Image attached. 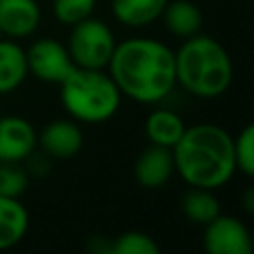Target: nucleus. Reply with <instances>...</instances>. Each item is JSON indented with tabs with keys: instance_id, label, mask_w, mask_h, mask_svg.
<instances>
[{
	"instance_id": "aec40b11",
	"label": "nucleus",
	"mask_w": 254,
	"mask_h": 254,
	"mask_svg": "<svg viewBox=\"0 0 254 254\" xmlns=\"http://www.w3.org/2000/svg\"><path fill=\"white\" fill-rule=\"evenodd\" d=\"M232 145H234L236 169L248 179H252L254 177V125L248 123L246 127H242L238 137L232 139Z\"/></svg>"
},
{
	"instance_id": "9d476101",
	"label": "nucleus",
	"mask_w": 254,
	"mask_h": 254,
	"mask_svg": "<svg viewBox=\"0 0 254 254\" xmlns=\"http://www.w3.org/2000/svg\"><path fill=\"white\" fill-rule=\"evenodd\" d=\"M133 173H135V181L145 189L163 187L175 173L171 149L159 145L147 147L143 153H139Z\"/></svg>"
},
{
	"instance_id": "39448f33",
	"label": "nucleus",
	"mask_w": 254,
	"mask_h": 254,
	"mask_svg": "<svg viewBox=\"0 0 254 254\" xmlns=\"http://www.w3.org/2000/svg\"><path fill=\"white\" fill-rule=\"evenodd\" d=\"M115 44L117 42H115L111 28L105 22L89 16L71 26L69 40H67V52L71 56L73 65L103 69L107 67L111 60Z\"/></svg>"
},
{
	"instance_id": "9b49d317",
	"label": "nucleus",
	"mask_w": 254,
	"mask_h": 254,
	"mask_svg": "<svg viewBox=\"0 0 254 254\" xmlns=\"http://www.w3.org/2000/svg\"><path fill=\"white\" fill-rule=\"evenodd\" d=\"M36 0H0V30L8 38H26L40 24Z\"/></svg>"
},
{
	"instance_id": "423d86ee",
	"label": "nucleus",
	"mask_w": 254,
	"mask_h": 254,
	"mask_svg": "<svg viewBox=\"0 0 254 254\" xmlns=\"http://www.w3.org/2000/svg\"><path fill=\"white\" fill-rule=\"evenodd\" d=\"M28 73L44 83H62V79L75 67L67 46L54 38L36 40L26 52Z\"/></svg>"
},
{
	"instance_id": "4be33fe9",
	"label": "nucleus",
	"mask_w": 254,
	"mask_h": 254,
	"mask_svg": "<svg viewBox=\"0 0 254 254\" xmlns=\"http://www.w3.org/2000/svg\"><path fill=\"white\" fill-rule=\"evenodd\" d=\"M242 206L248 214L254 212V189L252 187H246L244 189V194H242Z\"/></svg>"
},
{
	"instance_id": "f257e3e1",
	"label": "nucleus",
	"mask_w": 254,
	"mask_h": 254,
	"mask_svg": "<svg viewBox=\"0 0 254 254\" xmlns=\"http://www.w3.org/2000/svg\"><path fill=\"white\" fill-rule=\"evenodd\" d=\"M107 67L121 95L137 103H159L177 85L175 52L155 38L135 36L115 44Z\"/></svg>"
},
{
	"instance_id": "20e7f679",
	"label": "nucleus",
	"mask_w": 254,
	"mask_h": 254,
	"mask_svg": "<svg viewBox=\"0 0 254 254\" xmlns=\"http://www.w3.org/2000/svg\"><path fill=\"white\" fill-rule=\"evenodd\" d=\"M58 85L64 109L79 123H103L119 109L121 91L103 69L75 65Z\"/></svg>"
},
{
	"instance_id": "a211bd4d",
	"label": "nucleus",
	"mask_w": 254,
	"mask_h": 254,
	"mask_svg": "<svg viewBox=\"0 0 254 254\" xmlns=\"http://www.w3.org/2000/svg\"><path fill=\"white\" fill-rule=\"evenodd\" d=\"M107 254H159V244L145 232L127 230L121 232L113 242H107Z\"/></svg>"
},
{
	"instance_id": "f3484780",
	"label": "nucleus",
	"mask_w": 254,
	"mask_h": 254,
	"mask_svg": "<svg viewBox=\"0 0 254 254\" xmlns=\"http://www.w3.org/2000/svg\"><path fill=\"white\" fill-rule=\"evenodd\" d=\"M181 210L183 214L196 224H208L214 216L220 214V202L208 189H194L190 187L189 192L181 198Z\"/></svg>"
},
{
	"instance_id": "6e6552de",
	"label": "nucleus",
	"mask_w": 254,
	"mask_h": 254,
	"mask_svg": "<svg viewBox=\"0 0 254 254\" xmlns=\"http://www.w3.org/2000/svg\"><path fill=\"white\" fill-rule=\"evenodd\" d=\"M38 147V133L34 125L18 115L0 117V161L22 163Z\"/></svg>"
},
{
	"instance_id": "412c9836",
	"label": "nucleus",
	"mask_w": 254,
	"mask_h": 254,
	"mask_svg": "<svg viewBox=\"0 0 254 254\" xmlns=\"http://www.w3.org/2000/svg\"><path fill=\"white\" fill-rule=\"evenodd\" d=\"M97 0H54L52 10L60 24L73 26L85 18H89L95 10Z\"/></svg>"
},
{
	"instance_id": "f8f14e48",
	"label": "nucleus",
	"mask_w": 254,
	"mask_h": 254,
	"mask_svg": "<svg viewBox=\"0 0 254 254\" xmlns=\"http://www.w3.org/2000/svg\"><path fill=\"white\" fill-rule=\"evenodd\" d=\"M30 216L20 198L0 194V250L16 246L28 232Z\"/></svg>"
},
{
	"instance_id": "ddd939ff",
	"label": "nucleus",
	"mask_w": 254,
	"mask_h": 254,
	"mask_svg": "<svg viewBox=\"0 0 254 254\" xmlns=\"http://www.w3.org/2000/svg\"><path fill=\"white\" fill-rule=\"evenodd\" d=\"M167 2L169 0H111V12L119 24L143 28L163 14Z\"/></svg>"
},
{
	"instance_id": "0eeeda50",
	"label": "nucleus",
	"mask_w": 254,
	"mask_h": 254,
	"mask_svg": "<svg viewBox=\"0 0 254 254\" xmlns=\"http://www.w3.org/2000/svg\"><path fill=\"white\" fill-rule=\"evenodd\" d=\"M202 246L208 254H250L252 236L236 216L218 214L204 224Z\"/></svg>"
},
{
	"instance_id": "6ab92c4d",
	"label": "nucleus",
	"mask_w": 254,
	"mask_h": 254,
	"mask_svg": "<svg viewBox=\"0 0 254 254\" xmlns=\"http://www.w3.org/2000/svg\"><path fill=\"white\" fill-rule=\"evenodd\" d=\"M30 175L20 163L0 161V194L20 198L28 189Z\"/></svg>"
},
{
	"instance_id": "7ed1b4c3",
	"label": "nucleus",
	"mask_w": 254,
	"mask_h": 254,
	"mask_svg": "<svg viewBox=\"0 0 254 254\" xmlns=\"http://www.w3.org/2000/svg\"><path fill=\"white\" fill-rule=\"evenodd\" d=\"M175 75L190 95L200 99L220 97L232 81V62L220 42L194 34L185 38L175 54Z\"/></svg>"
},
{
	"instance_id": "dca6fc26",
	"label": "nucleus",
	"mask_w": 254,
	"mask_h": 254,
	"mask_svg": "<svg viewBox=\"0 0 254 254\" xmlns=\"http://www.w3.org/2000/svg\"><path fill=\"white\" fill-rule=\"evenodd\" d=\"M185 123L183 119L169 109H157L153 113H149L147 121H145V133L147 139L151 141V145H159V147H167L173 149L177 145V141L181 139V135L185 133Z\"/></svg>"
},
{
	"instance_id": "2eb2a0df",
	"label": "nucleus",
	"mask_w": 254,
	"mask_h": 254,
	"mask_svg": "<svg viewBox=\"0 0 254 254\" xmlns=\"http://www.w3.org/2000/svg\"><path fill=\"white\" fill-rule=\"evenodd\" d=\"M26 75V52L10 40H0V95L18 89Z\"/></svg>"
},
{
	"instance_id": "f03ea898",
	"label": "nucleus",
	"mask_w": 254,
	"mask_h": 254,
	"mask_svg": "<svg viewBox=\"0 0 254 254\" xmlns=\"http://www.w3.org/2000/svg\"><path fill=\"white\" fill-rule=\"evenodd\" d=\"M171 153L175 171L194 189H220L236 173L232 137L214 123L187 127Z\"/></svg>"
},
{
	"instance_id": "5701e85b",
	"label": "nucleus",
	"mask_w": 254,
	"mask_h": 254,
	"mask_svg": "<svg viewBox=\"0 0 254 254\" xmlns=\"http://www.w3.org/2000/svg\"><path fill=\"white\" fill-rule=\"evenodd\" d=\"M2 36H4V34H2V30H0V40H2Z\"/></svg>"
},
{
	"instance_id": "1a4fd4ad",
	"label": "nucleus",
	"mask_w": 254,
	"mask_h": 254,
	"mask_svg": "<svg viewBox=\"0 0 254 254\" xmlns=\"http://www.w3.org/2000/svg\"><path fill=\"white\" fill-rule=\"evenodd\" d=\"M83 145V133L75 121L56 119L44 125L38 133V147L46 157L52 159H71L79 153Z\"/></svg>"
},
{
	"instance_id": "4468645a",
	"label": "nucleus",
	"mask_w": 254,
	"mask_h": 254,
	"mask_svg": "<svg viewBox=\"0 0 254 254\" xmlns=\"http://www.w3.org/2000/svg\"><path fill=\"white\" fill-rule=\"evenodd\" d=\"M163 22L165 28L175 36V38H190L200 32L202 28V14L196 4L189 0H175L167 2L163 10Z\"/></svg>"
}]
</instances>
